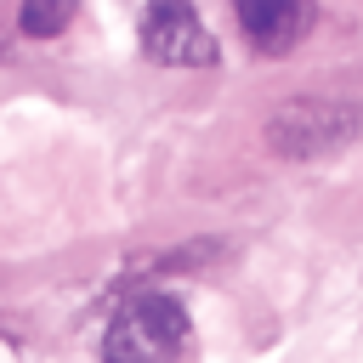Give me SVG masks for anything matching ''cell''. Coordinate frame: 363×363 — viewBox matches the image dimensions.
Instances as JSON below:
<instances>
[{"mask_svg":"<svg viewBox=\"0 0 363 363\" xmlns=\"http://www.w3.org/2000/svg\"><path fill=\"white\" fill-rule=\"evenodd\" d=\"M187 312L170 301V295H136L113 323H108V340H102V357L108 363H176L187 352Z\"/></svg>","mask_w":363,"mask_h":363,"instance_id":"obj_2","label":"cell"},{"mask_svg":"<svg viewBox=\"0 0 363 363\" xmlns=\"http://www.w3.org/2000/svg\"><path fill=\"white\" fill-rule=\"evenodd\" d=\"M306 23H312V11H306L301 0H244V6H238L244 40H250L255 51H272V57H284V51L306 34Z\"/></svg>","mask_w":363,"mask_h":363,"instance_id":"obj_4","label":"cell"},{"mask_svg":"<svg viewBox=\"0 0 363 363\" xmlns=\"http://www.w3.org/2000/svg\"><path fill=\"white\" fill-rule=\"evenodd\" d=\"M74 23V6L68 0H28L23 11H17V28L28 34V40H51V34H62Z\"/></svg>","mask_w":363,"mask_h":363,"instance_id":"obj_5","label":"cell"},{"mask_svg":"<svg viewBox=\"0 0 363 363\" xmlns=\"http://www.w3.org/2000/svg\"><path fill=\"white\" fill-rule=\"evenodd\" d=\"M363 136V108L340 96H295L267 113V147L278 159H323Z\"/></svg>","mask_w":363,"mask_h":363,"instance_id":"obj_1","label":"cell"},{"mask_svg":"<svg viewBox=\"0 0 363 363\" xmlns=\"http://www.w3.org/2000/svg\"><path fill=\"white\" fill-rule=\"evenodd\" d=\"M142 51L153 62H164V68H210L216 62V40L204 34L199 11L176 6V0L147 6V17H142Z\"/></svg>","mask_w":363,"mask_h":363,"instance_id":"obj_3","label":"cell"}]
</instances>
